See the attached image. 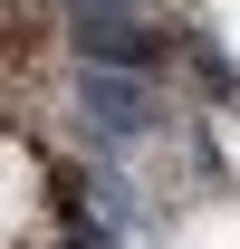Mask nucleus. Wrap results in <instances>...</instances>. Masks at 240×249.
Returning a JSON list of instances; mask_svg holds the SVG:
<instances>
[{"label": "nucleus", "mask_w": 240, "mask_h": 249, "mask_svg": "<svg viewBox=\"0 0 240 249\" xmlns=\"http://www.w3.org/2000/svg\"><path fill=\"white\" fill-rule=\"evenodd\" d=\"M39 48H48V10L39 0H0V87L20 67H39Z\"/></svg>", "instance_id": "f257e3e1"}]
</instances>
